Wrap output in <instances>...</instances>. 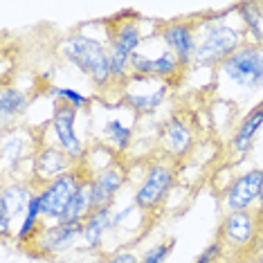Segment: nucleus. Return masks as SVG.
I'll list each match as a JSON object with an SVG mask.
<instances>
[{
	"instance_id": "nucleus-26",
	"label": "nucleus",
	"mask_w": 263,
	"mask_h": 263,
	"mask_svg": "<svg viewBox=\"0 0 263 263\" xmlns=\"http://www.w3.org/2000/svg\"><path fill=\"white\" fill-rule=\"evenodd\" d=\"M97 209V200H95V191H92V182H90V176H83V180L77 189V196H74V202H72V209L68 214V220H77V223H83L90 214Z\"/></svg>"
},
{
	"instance_id": "nucleus-21",
	"label": "nucleus",
	"mask_w": 263,
	"mask_h": 263,
	"mask_svg": "<svg viewBox=\"0 0 263 263\" xmlns=\"http://www.w3.org/2000/svg\"><path fill=\"white\" fill-rule=\"evenodd\" d=\"M39 187L25 176H9L3 182V191H0V202L9 207V212L14 214L16 220L23 218V214L27 212L29 202L34 200Z\"/></svg>"
},
{
	"instance_id": "nucleus-16",
	"label": "nucleus",
	"mask_w": 263,
	"mask_h": 263,
	"mask_svg": "<svg viewBox=\"0 0 263 263\" xmlns=\"http://www.w3.org/2000/svg\"><path fill=\"white\" fill-rule=\"evenodd\" d=\"M184 72H187V70L182 68V63L178 61L166 47H162V50L155 52V54H148V52L140 50L133 57V63H130V77L158 79V81L171 83V86L176 81H180V77Z\"/></svg>"
},
{
	"instance_id": "nucleus-15",
	"label": "nucleus",
	"mask_w": 263,
	"mask_h": 263,
	"mask_svg": "<svg viewBox=\"0 0 263 263\" xmlns=\"http://www.w3.org/2000/svg\"><path fill=\"white\" fill-rule=\"evenodd\" d=\"M74 166H79V164H74L72 160H70V155L65 151H61L54 142L41 140L36 153H34L32 162L27 166V178L36 184V187H41V184H45L59 176H63V173L72 171Z\"/></svg>"
},
{
	"instance_id": "nucleus-5",
	"label": "nucleus",
	"mask_w": 263,
	"mask_h": 263,
	"mask_svg": "<svg viewBox=\"0 0 263 263\" xmlns=\"http://www.w3.org/2000/svg\"><path fill=\"white\" fill-rule=\"evenodd\" d=\"M216 72L238 92H259L263 88V45L243 43Z\"/></svg>"
},
{
	"instance_id": "nucleus-32",
	"label": "nucleus",
	"mask_w": 263,
	"mask_h": 263,
	"mask_svg": "<svg viewBox=\"0 0 263 263\" xmlns=\"http://www.w3.org/2000/svg\"><path fill=\"white\" fill-rule=\"evenodd\" d=\"M256 209H259V212H263V191H261V198H259V205H256Z\"/></svg>"
},
{
	"instance_id": "nucleus-3",
	"label": "nucleus",
	"mask_w": 263,
	"mask_h": 263,
	"mask_svg": "<svg viewBox=\"0 0 263 263\" xmlns=\"http://www.w3.org/2000/svg\"><path fill=\"white\" fill-rule=\"evenodd\" d=\"M176 184H178V164L162 158V155H153L144 164H140V173H137L133 182L130 200L144 214L155 216L162 209L164 202L169 200Z\"/></svg>"
},
{
	"instance_id": "nucleus-6",
	"label": "nucleus",
	"mask_w": 263,
	"mask_h": 263,
	"mask_svg": "<svg viewBox=\"0 0 263 263\" xmlns=\"http://www.w3.org/2000/svg\"><path fill=\"white\" fill-rule=\"evenodd\" d=\"M263 234V216L259 209H248V212H225L218 223V234L227 250V256L250 254L254 250L256 241Z\"/></svg>"
},
{
	"instance_id": "nucleus-4",
	"label": "nucleus",
	"mask_w": 263,
	"mask_h": 263,
	"mask_svg": "<svg viewBox=\"0 0 263 263\" xmlns=\"http://www.w3.org/2000/svg\"><path fill=\"white\" fill-rule=\"evenodd\" d=\"M148 34L142 29V21L137 16H119L106 25V43H108L110 68L115 86L122 88L130 79V63L133 57L142 50Z\"/></svg>"
},
{
	"instance_id": "nucleus-30",
	"label": "nucleus",
	"mask_w": 263,
	"mask_h": 263,
	"mask_svg": "<svg viewBox=\"0 0 263 263\" xmlns=\"http://www.w3.org/2000/svg\"><path fill=\"white\" fill-rule=\"evenodd\" d=\"M250 254H252V256H254V259L259 261V263H263V234H261L259 241H256L254 250H252V252H250Z\"/></svg>"
},
{
	"instance_id": "nucleus-14",
	"label": "nucleus",
	"mask_w": 263,
	"mask_h": 263,
	"mask_svg": "<svg viewBox=\"0 0 263 263\" xmlns=\"http://www.w3.org/2000/svg\"><path fill=\"white\" fill-rule=\"evenodd\" d=\"M263 191V169L261 166H252L241 173H236L227 187L220 194V202H223L225 212H248V209H256Z\"/></svg>"
},
{
	"instance_id": "nucleus-12",
	"label": "nucleus",
	"mask_w": 263,
	"mask_h": 263,
	"mask_svg": "<svg viewBox=\"0 0 263 263\" xmlns=\"http://www.w3.org/2000/svg\"><path fill=\"white\" fill-rule=\"evenodd\" d=\"M77 117L79 112L65 104H52V112H50V122H47V128H50L52 137H54V144L70 155L74 164H81L88 155V146L86 142L81 140L79 128H77Z\"/></svg>"
},
{
	"instance_id": "nucleus-25",
	"label": "nucleus",
	"mask_w": 263,
	"mask_h": 263,
	"mask_svg": "<svg viewBox=\"0 0 263 263\" xmlns=\"http://www.w3.org/2000/svg\"><path fill=\"white\" fill-rule=\"evenodd\" d=\"M45 97L52 99V104H65V106H70V108H74L77 112L90 110L95 104L92 95H86V92L77 90V88H70V86H47Z\"/></svg>"
},
{
	"instance_id": "nucleus-28",
	"label": "nucleus",
	"mask_w": 263,
	"mask_h": 263,
	"mask_svg": "<svg viewBox=\"0 0 263 263\" xmlns=\"http://www.w3.org/2000/svg\"><path fill=\"white\" fill-rule=\"evenodd\" d=\"M225 261H230V256H227V250L220 238H214L212 243H207L194 259V263H225Z\"/></svg>"
},
{
	"instance_id": "nucleus-18",
	"label": "nucleus",
	"mask_w": 263,
	"mask_h": 263,
	"mask_svg": "<svg viewBox=\"0 0 263 263\" xmlns=\"http://www.w3.org/2000/svg\"><path fill=\"white\" fill-rule=\"evenodd\" d=\"M263 130V104L250 108L245 115L238 119L230 135V153L234 158H248L254 148V142Z\"/></svg>"
},
{
	"instance_id": "nucleus-1",
	"label": "nucleus",
	"mask_w": 263,
	"mask_h": 263,
	"mask_svg": "<svg viewBox=\"0 0 263 263\" xmlns=\"http://www.w3.org/2000/svg\"><path fill=\"white\" fill-rule=\"evenodd\" d=\"M57 54L63 59L68 65L86 77L92 83L97 95H108L110 90L119 92L112 79V68H110V54H108V43L106 39L90 34L86 29H74V32L65 34L57 45Z\"/></svg>"
},
{
	"instance_id": "nucleus-17",
	"label": "nucleus",
	"mask_w": 263,
	"mask_h": 263,
	"mask_svg": "<svg viewBox=\"0 0 263 263\" xmlns=\"http://www.w3.org/2000/svg\"><path fill=\"white\" fill-rule=\"evenodd\" d=\"M88 176H90V182H92L97 207H115L119 194H122V189L126 187L130 178V171H128V164L122 158H117L106 166L90 171Z\"/></svg>"
},
{
	"instance_id": "nucleus-13",
	"label": "nucleus",
	"mask_w": 263,
	"mask_h": 263,
	"mask_svg": "<svg viewBox=\"0 0 263 263\" xmlns=\"http://www.w3.org/2000/svg\"><path fill=\"white\" fill-rule=\"evenodd\" d=\"M41 144V137L36 135V130H32L29 126L16 124L11 128H3V144H0V155H3V169L5 173H14L21 176L18 169L21 164L32 162L34 153Z\"/></svg>"
},
{
	"instance_id": "nucleus-23",
	"label": "nucleus",
	"mask_w": 263,
	"mask_h": 263,
	"mask_svg": "<svg viewBox=\"0 0 263 263\" xmlns=\"http://www.w3.org/2000/svg\"><path fill=\"white\" fill-rule=\"evenodd\" d=\"M45 220H43V212H41V200H39V191L34 196V200L29 202L27 212L23 214V218L16 225L14 232V243L21 245V248H29L34 243V238L39 236V232L43 230Z\"/></svg>"
},
{
	"instance_id": "nucleus-24",
	"label": "nucleus",
	"mask_w": 263,
	"mask_h": 263,
	"mask_svg": "<svg viewBox=\"0 0 263 263\" xmlns=\"http://www.w3.org/2000/svg\"><path fill=\"white\" fill-rule=\"evenodd\" d=\"M236 16L245 32V41L254 45H263V5L261 3H238Z\"/></svg>"
},
{
	"instance_id": "nucleus-9",
	"label": "nucleus",
	"mask_w": 263,
	"mask_h": 263,
	"mask_svg": "<svg viewBox=\"0 0 263 263\" xmlns=\"http://www.w3.org/2000/svg\"><path fill=\"white\" fill-rule=\"evenodd\" d=\"M196 146V126L194 119L184 112H173L158 126L155 135V153L171 162H180Z\"/></svg>"
},
{
	"instance_id": "nucleus-8",
	"label": "nucleus",
	"mask_w": 263,
	"mask_h": 263,
	"mask_svg": "<svg viewBox=\"0 0 263 263\" xmlns=\"http://www.w3.org/2000/svg\"><path fill=\"white\" fill-rule=\"evenodd\" d=\"M171 97V83L144 77H130L119 88V104L133 117H146L158 112Z\"/></svg>"
},
{
	"instance_id": "nucleus-10",
	"label": "nucleus",
	"mask_w": 263,
	"mask_h": 263,
	"mask_svg": "<svg viewBox=\"0 0 263 263\" xmlns=\"http://www.w3.org/2000/svg\"><path fill=\"white\" fill-rule=\"evenodd\" d=\"M162 45L171 52L184 70L194 68L196 52H198V23L196 18H171L158 23L155 29Z\"/></svg>"
},
{
	"instance_id": "nucleus-33",
	"label": "nucleus",
	"mask_w": 263,
	"mask_h": 263,
	"mask_svg": "<svg viewBox=\"0 0 263 263\" xmlns=\"http://www.w3.org/2000/svg\"><path fill=\"white\" fill-rule=\"evenodd\" d=\"M261 216H263V212H261Z\"/></svg>"
},
{
	"instance_id": "nucleus-31",
	"label": "nucleus",
	"mask_w": 263,
	"mask_h": 263,
	"mask_svg": "<svg viewBox=\"0 0 263 263\" xmlns=\"http://www.w3.org/2000/svg\"><path fill=\"white\" fill-rule=\"evenodd\" d=\"M227 263H259V261L252 254H243V256H234V259H230Z\"/></svg>"
},
{
	"instance_id": "nucleus-2",
	"label": "nucleus",
	"mask_w": 263,
	"mask_h": 263,
	"mask_svg": "<svg viewBox=\"0 0 263 263\" xmlns=\"http://www.w3.org/2000/svg\"><path fill=\"white\" fill-rule=\"evenodd\" d=\"M232 16H236V7L196 18L198 23V52H196L194 65L202 70H218L238 47L248 43L241 23H234Z\"/></svg>"
},
{
	"instance_id": "nucleus-19",
	"label": "nucleus",
	"mask_w": 263,
	"mask_h": 263,
	"mask_svg": "<svg viewBox=\"0 0 263 263\" xmlns=\"http://www.w3.org/2000/svg\"><path fill=\"white\" fill-rule=\"evenodd\" d=\"M112 234V207H97L83 220L81 243L90 254H104L106 238Z\"/></svg>"
},
{
	"instance_id": "nucleus-27",
	"label": "nucleus",
	"mask_w": 263,
	"mask_h": 263,
	"mask_svg": "<svg viewBox=\"0 0 263 263\" xmlns=\"http://www.w3.org/2000/svg\"><path fill=\"white\" fill-rule=\"evenodd\" d=\"M173 248H176V238H166V241H158L151 248H146L140 256V263H166L171 256Z\"/></svg>"
},
{
	"instance_id": "nucleus-11",
	"label": "nucleus",
	"mask_w": 263,
	"mask_h": 263,
	"mask_svg": "<svg viewBox=\"0 0 263 263\" xmlns=\"http://www.w3.org/2000/svg\"><path fill=\"white\" fill-rule=\"evenodd\" d=\"M83 223L77 220H59V223H45L34 243L29 245V254L39 259H59L68 254L81 243Z\"/></svg>"
},
{
	"instance_id": "nucleus-29",
	"label": "nucleus",
	"mask_w": 263,
	"mask_h": 263,
	"mask_svg": "<svg viewBox=\"0 0 263 263\" xmlns=\"http://www.w3.org/2000/svg\"><path fill=\"white\" fill-rule=\"evenodd\" d=\"M97 263H140V256L130 248H117V250H110V252L99 254Z\"/></svg>"
},
{
	"instance_id": "nucleus-22",
	"label": "nucleus",
	"mask_w": 263,
	"mask_h": 263,
	"mask_svg": "<svg viewBox=\"0 0 263 263\" xmlns=\"http://www.w3.org/2000/svg\"><path fill=\"white\" fill-rule=\"evenodd\" d=\"M29 95L18 86H3L0 90V124L3 128H11L27 115Z\"/></svg>"
},
{
	"instance_id": "nucleus-20",
	"label": "nucleus",
	"mask_w": 263,
	"mask_h": 263,
	"mask_svg": "<svg viewBox=\"0 0 263 263\" xmlns=\"http://www.w3.org/2000/svg\"><path fill=\"white\" fill-rule=\"evenodd\" d=\"M97 142L110 148L119 158H124L135 144V128L133 124H126L122 117H108L99 124Z\"/></svg>"
},
{
	"instance_id": "nucleus-7",
	"label": "nucleus",
	"mask_w": 263,
	"mask_h": 263,
	"mask_svg": "<svg viewBox=\"0 0 263 263\" xmlns=\"http://www.w3.org/2000/svg\"><path fill=\"white\" fill-rule=\"evenodd\" d=\"M86 176L81 166H74L72 171L63 173L54 180L45 182L39 187V200L41 212H43L45 223H59V220H68V214L72 209L77 189Z\"/></svg>"
}]
</instances>
